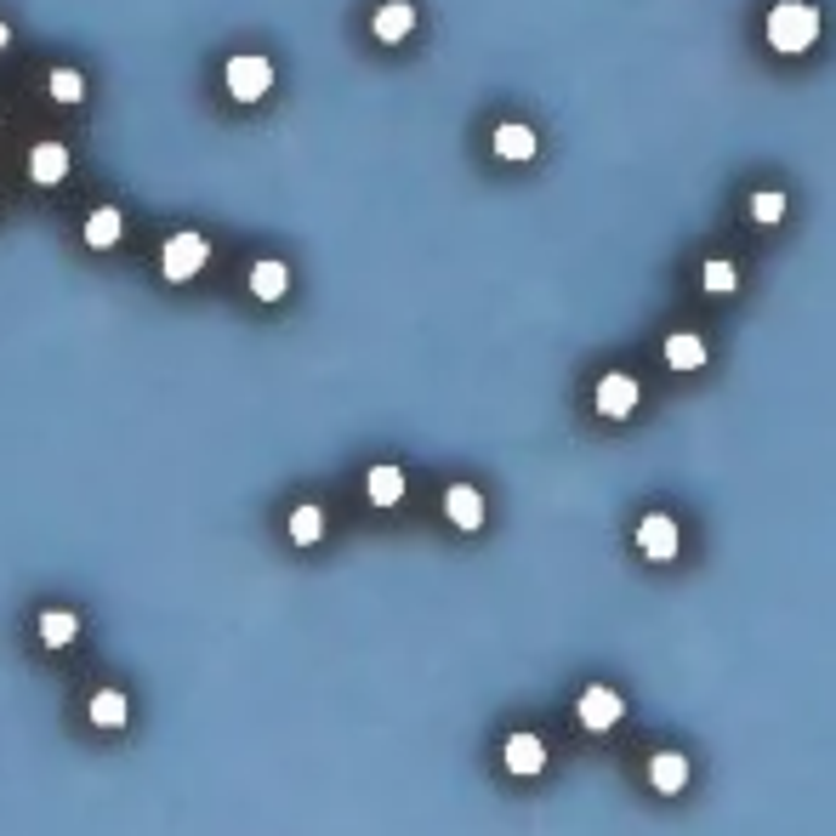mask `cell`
Listing matches in <instances>:
<instances>
[{
	"mask_svg": "<svg viewBox=\"0 0 836 836\" xmlns=\"http://www.w3.org/2000/svg\"><path fill=\"white\" fill-rule=\"evenodd\" d=\"M763 35H769L774 52H785V58H802L808 46L820 40V7H808V0H779V7H769Z\"/></svg>",
	"mask_w": 836,
	"mask_h": 836,
	"instance_id": "1",
	"label": "cell"
},
{
	"mask_svg": "<svg viewBox=\"0 0 836 836\" xmlns=\"http://www.w3.org/2000/svg\"><path fill=\"white\" fill-rule=\"evenodd\" d=\"M222 81H228V97L234 103H257V97L273 91V63L262 52H234L222 69Z\"/></svg>",
	"mask_w": 836,
	"mask_h": 836,
	"instance_id": "2",
	"label": "cell"
},
{
	"mask_svg": "<svg viewBox=\"0 0 836 836\" xmlns=\"http://www.w3.org/2000/svg\"><path fill=\"white\" fill-rule=\"evenodd\" d=\"M211 262V239L206 234H171L165 250H160V273L171 285H188V279Z\"/></svg>",
	"mask_w": 836,
	"mask_h": 836,
	"instance_id": "3",
	"label": "cell"
},
{
	"mask_svg": "<svg viewBox=\"0 0 836 836\" xmlns=\"http://www.w3.org/2000/svg\"><path fill=\"white\" fill-rule=\"evenodd\" d=\"M575 717H580V728H592V734H603V728H615L620 717H626V700L615 694V689H603V683H592L587 694H580V705H575Z\"/></svg>",
	"mask_w": 836,
	"mask_h": 836,
	"instance_id": "4",
	"label": "cell"
},
{
	"mask_svg": "<svg viewBox=\"0 0 836 836\" xmlns=\"http://www.w3.org/2000/svg\"><path fill=\"white\" fill-rule=\"evenodd\" d=\"M86 723H91V728H103V734L125 728V723H132V694H125V689H91V700H86Z\"/></svg>",
	"mask_w": 836,
	"mask_h": 836,
	"instance_id": "5",
	"label": "cell"
},
{
	"mask_svg": "<svg viewBox=\"0 0 836 836\" xmlns=\"http://www.w3.org/2000/svg\"><path fill=\"white\" fill-rule=\"evenodd\" d=\"M638 410V382H631L626 370H610L598 382V416H610V421H620V416H631Z\"/></svg>",
	"mask_w": 836,
	"mask_h": 836,
	"instance_id": "6",
	"label": "cell"
},
{
	"mask_svg": "<svg viewBox=\"0 0 836 836\" xmlns=\"http://www.w3.org/2000/svg\"><path fill=\"white\" fill-rule=\"evenodd\" d=\"M501 763H506V774H541L546 769V746L536 740V734H506V746H501Z\"/></svg>",
	"mask_w": 836,
	"mask_h": 836,
	"instance_id": "7",
	"label": "cell"
},
{
	"mask_svg": "<svg viewBox=\"0 0 836 836\" xmlns=\"http://www.w3.org/2000/svg\"><path fill=\"white\" fill-rule=\"evenodd\" d=\"M638 546H643V557L666 564V557L677 552V524H672L666 513H649V518L638 524Z\"/></svg>",
	"mask_w": 836,
	"mask_h": 836,
	"instance_id": "8",
	"label": "cell"
},
{
	"mask_svg": "<svg viewBox=\"0 0 836 836\" xmlns=\"http://www.w3.org/2000/svg\"><path fill=\"white\" fill-rule=\"evenodd\" d=\"M444 513L455 529H484V495H478L472 484H450L444 490Z\"/></svg>",
	"mask_w": 836,
	"mask_h": 836,
	"instance_id": "9",
	"label": "cell"
},
{
	"mask_svg": "<svg viewBox=\"0 0 836 836\" xmlns=\"http://www.w3.org/2000/svg\"><path fill=\"white\" fill-rule=\"evenodd\" d=\"M370 29H376V40H388V46H398L404 35L416 29V7L410 0H388V7H376V17H370Z\"/></svg>",
	"mask_w": 836,
	"mask_h": 836,
	"instance_id": "10",
	"label": "cell"
},
{
	"mask_svg": "<svg viewBox=\"0 0 836 836\" xmlns=\"http://www.w3.org/2000/svg\"><path fill=\"white\" fill-rule=\"evenodd\" d=\"M35 638L46 649H69L74 638H81V615H74V610H40L35 615Z\"/></svg>",
	"mask_w": 836,
	"mask_h": 836,
	"instance_id": "11",
	"label": "cell"
},
{
	"mask_svg": "<svg viewBox=\"0 0 836 836\" xmlns=\"http://www.w3.org/2000/svg\"><path fill=\"white\" fill-rule=\"evenodd\" d=\"M536 148H541V137L529 132V125H518V120L495 125V155L501 160H536Z\"/></svg>",
	"mask_w": 836,
	"mask_h": 836,
	"instance_id": "12",
	"label": "cell"
},
{
	"mask_svg": "<svg viewBox=\"0 0 836 836\" xmlns=\"http://www.w3.org/2000/svg\"><path fill=\"white\" fill-rule=\"evenodd\" d=\"M365 495H370V506H398V501H404V472H398L393 462L370 467V472H365Z\"/></svg>",
	"mask_w": 836,
	"mask_h": 836,
	"instance_id": "13",
	"label": "cell"
},
{
	"mask_svg": "<svg viewBox=\"0 0 836 836\" xmlns=\"http://www.w3.org/2000/svg\"><path fill=\"white\" fill-rule=\"evenodd\" d=\"M649 779H654V791H683L689 785V757L683 751H654V763H649Z\"/></svg>",
	"mask_w": 836,
	"mask_h": 836,
	"instance_id": "14",
	"label": "cell"
},
{
	"mask_svg": "<svg viewBox=\"0 0 836 836\" xmlns=\"http://www.w3.org/2000/svg\"><path fill=\"white\" fill-rule=\"evenodd\" d=\"M120 228H125L120 206H97V211L86 217V245H91V250H109V245H120Z\"/></svg>",
	"mask_w": 836,
	"mask_h": 836,
	"instance_id": "15",
	"label": "cell"
},
{
	"mask_svg": "<svg viewBox=\"0 0 836 836\" xmlns=\"http://www.w3.org/2000/svg\"><path fill=\"white\" fill-rule=\"evenodd\" d=\"M285 291H291V268L285 262H257L250 268V296L257 302H279Z\"/></svg>",
	"mask_w": 836,
	"mask_h": 836,
	"instance_id": "16",
	"label": "cell"
},
{
	"mask_svg": "<svg viewBox=\"0 0 836 836\" xmlns=\"http://www.w3.org/2000/svg\"><path fill=\"white\" fill-rule=\"evenodd\" d=\"M712 353H705V342L694 336V331H677V336H666V365L672 370H700Z\"/></svg>",
	"mask_w": 836,
	"mask_h": 836,
	"instance_id": "17",
	"label": "cell"
},
{
	"mask_svg": "<svg viewBox=\"0 0 836 836\" xmlns=\"http://www.w3.org/2000/svg\"><path fill=\"white\" fill-rule=\"evenodd\" d=\"M285 529H291V541H296V546H319V541H324V506L302 501L296 513H291V524H285Z\"/></svg>",
	"mask_w": 836,
	"mask_h": 836,
	"instance_id": "18",
	"label": "cell"
},
{
	"mask_svg": "<svg viewBox=\"0 0 836 836\" xmlns=\"http://www.w3.org/2000/svg\"><path fill=\"white\" fill-rule=\"evenodd\" d=\"M63 171H69V148L63 143H40L29 155V176H35V183H63Z\"/></svg>",
	"mask_w": 836,
	"mask_h": 836,
	"instance_id": "19",
	"label": "cell"
},
{
	"mask_svg": "<svg viewBox=\"0 0 836 836\" xmlns=\"http://www.w3.org/2000/svg\"><path fill=\"white\" fill-rule=\"evenodd\" d=\"M46 91H52L58 103H81V97H86V81H81V69H52Z\"/></svg>",
	"mask_w": 836,
	"mask_h": 836,
	"instance_id": "20",
	"label": "cell"
},
{
	"mask_svg": "<svg viewBox=\"0 0 836 836\" xmlns=\"http://www.w3.org/2000/svg\"><path fill=\"white\" fill-rule=\"evenodd\" d=\"M700 285H705V291H717V296H728L734 285H740V273H734V262L717 257V262H705V268H700Z\"/></svg>",
	"mask_w": 836,
	"mask_h": 836,
	"instance_id": "21",
	"label": "cell"
},
{
	"mask_svg": "<svg viewBox=\"0 0 836 836\" xmlns=\"http://www.w3.org/2000/svg\"><path fill=\"white\" fill-rule=\"evenodd\" d=\"M751 217H757V222H779V217H785V194H779V188H757V194H751Z\"/></svg>",
	"mask_w": 836,
	"mask_h": 836,
	"instance_id": "22",
	"label": "cell"
},
{
	"mask_svg": "<svg viewBox=\"0 0 836 836\" xmlns=\"http://www.w3.org/2000/svg\"><path fill=\"white\" fill-rule=\"evenodd\" d=\"M7 40H12V29H7V17H0V52H7Z\"/></svg>",
	"mask_w": 836,
	"mask_h": 836,
	"instance_id": "23",
	"label": "cell"
}]
</instances>
